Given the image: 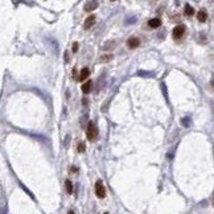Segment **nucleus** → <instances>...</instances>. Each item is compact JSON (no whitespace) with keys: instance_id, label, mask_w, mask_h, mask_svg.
<instances>
[{"instance_id":"4468645a","label":"nucleus","mask_w":214,"mask_h":214,"mask_svg":"<svg viewBox=\"0 0 214 214\" xmlns=\"http://www.w3.org/2000/svg\"><path fill=\"white\" fill-rule=\"evenodd\" d=\"M112 58H114L112 54H106V55H102V57H100V61H102V62H108V61H111Z\"/></svg>"},{"instance_id":"39448f33","label":"nucleus","mask_w":214,"mask_h":214,"mask_svg":"<svg viewBox=\"0 0 214 214\" xmlns=\"http://www.w3.org/2000/svg\"><path fill=\"white\" fill-rule=\"evenodd\" d=\"M148 26L149 28H152V29H155V28H160L161 26V20L159 17H153V18H151L149 21H148Z\"/></svg>"},{"instance_id":"9b49d317","label":"nucleus","mask_w":214,"mask_h":214,"mask_svg":"<svg viewBox=\"0 0 214 214\" xmlns=\"http://www.w3.org/2000/svg\"><path fill=\"white\" fill-rule=\"evenodd\" d=\"M185 15H188V16H193V15H194V9H193V7L190 4L185 5Z\"/></svg>"},{"instance_id":"6e6552de","label":"nucleus","mask_w":214,"mask_h":214,"mask_svg":"<svg viewBox=\"0 0 214 214\" xmlns=\"http://www.w3.org/2000/svg\"><path fill=\"white\" fill-rule=\"evenodd\" d=\"M197 18H198V21H201V23H205V21L208 20V12H206L205 9H201L200 12L197 13Z\"/></svg>"},{"instance_id":"ddd939ff","label":"nucleus","mask_w":214,"mask_h":214,"mask_svg":"<svg viewBox=\"0 0 214 214\" xmlns=\"http://www.w3.org/2000/svg\"><path fill=\"white\" fill-rule=\"evenodd\" d=\"M85 149H86L85 143L83 141H79L78 144H77V151H78V152H85Z\"/></svg>"},{"instance_id":"7ed1b4c3","label":"nucleus","mask_w":214,"mask_h":214,"mask_svg":"<svg viewBox=\"0 0 214 214\" xmlns=\"http://www.w3.org/2000/svg\"><path fill=\"white\" fill-rule=\"evenodd\" d=\"M185 33V26L184 25H177L173 29V37L174 38H181Z\"/></svg>"},{"instance_id":"2eb2a0df","label":"nucleus","mask_w":214,"mask_h":214,"mask_svg":"<svg viewBox=\"0 0 214 214\" xmlns=\"http://www.w3.org/2000/svg\"><path fill=\"white\" fill-rule=\"evenodd\" d=\"M182 124H184L185 127H189V126H190V119H189V118L182 119Z\"/></svg>"},{"instance_id":"f3484780","label":"nucleus","mask_w":214,"mask_h":214,"mask_svg":"<svg viewBox=\"0 0 214 214\" xmlns=\"http://www.w3.org/2000/svg\"><path fill=\"white\" fill-rule=\"evenodd\" d=\"M68 214H75V213H74V211H73V210H70V211H69V213H68Z\"/></svg>"},{"instance_id":"a211bd4d","label":"nucleus","mask_w":214,"mask_h":214,"mask_svg":"<svg viewBox=\"0 0 214 214\" xmlns=\"http://www.w3.org/2000/svg\"><path fill=\"white\" fill-rule=\"evenodd\" d=\"M105 214H108V213H105Z\"/></svg>"},{"instance_id":"9d476101","label":"nucleus","mask_w":214,"mask_h":214,"mask_svg":"<svg viewBox=\"0 0 214 214\" xmlns=\"http://www.w3.org/2000/svg\"><path fill=\"white\" fill-rule=\"evenodd\" d=\"M82 91H83L85 94H89V92L91 91V81H87L82 85Z\"/></svg>"},{"instance_id":"f8f14e48","label":"nucleus","mask_w":214,"mask_h":214,"mask_svg":"<svg viewBox=\"0 0 214 214\" xmlns=\"http://www.w3.org/2000/svg\"><path fill=\"white\" fill-rule=\"evenodd\" d=\"M65 186H66V192H68L69 194H71V193H73V184H71L70 180H66L65 181Z\"/></svg>"},{"instance_id":"0eeeda50","label":"nucleus","mask_w":214,"mask_h":214,"mask_svg":"<svg viewBox=\"0 0 214 214\" xmlns=\"http://www.w3.org/2000/svg\"><path fill=\"white\" fill-rule=\"evenodd\" d=\"M95 24V16L94 15H90L89 17L85 20V24H83V26H85V29H89V28H91L92 25Z\"/></svg>"},{"instance_id":"423d86ee","label":"nucleus","mask_w":214,"mask_h":214,"mask_svg":"<svg viewBox=\"0 0 214 214\" xmlns=\"http://www.w3.org/2000/svg\"><path fill=\"white\" fill-rule=\"evenodd\" d=\"M89 75H90V69L89 68H83L81 70V73H79V75H78V81L79 82L85 81V79L89 78Z\"/></svg>"},{"instance_id":"20e7f679","label":"nucleus","mask_w":214,"mask_h":214,"mask_svg":"<svg viewBox=\"0 0 214 214\" xmlns=\"http://www.w3.org/2000/svg\"><path fill=\"white\" fill-rule=\"evenodd\" d=\"M140 45V40L137 38V37H129L128 40H127V46L129 48V49H135V48H137Z\"/></svg>"},{"instance_id":"dca6fc26","label":"nucleus","mask_w":214,"mask_h":214,"mask_svg":"<svg viewBox=\"0 0 214 214\" xmlns=\"http://www.w3.org/2000/svg\"><path fill=\"white\" fill-rule=\"evenodd\" d=\"M78 50V42H74L73 44V52H77Z\"/></svg>"},{"instance_id":"f03ea898","label":"nucleus","mask_w":214,"mask_h":214,"mask_svg":"<svg viewBox=\"0 0 214 214\" xmlns=\"http://www.w3.org/2000/svg\"><path fill=\"white\" fill-rule=\"evenodd\" d=\"M95 194H97L98 198H105L106 197V188L103 185L102 180H98L95 182Z\"/></svg>"},{"instance_id":"f257e3e1","label":"nucleus","mask_w":214,"mask_h":214,"mask_svg":"<svg viewBox=\"0 0 214 214\" xmlns=\"http://www.w3.org/2000/svg\"><path fill=\"white\" fill-rule=\"evenodd\" d=\"M86 136L90 141H94L95 139L98 137V128H97V124L94 122L90 120L89 124H87V128H86Z\"/></svg>"},{"instance_id":"1a4fd4ad","label":"nucleus","mask_w":214,"mask_h":214,"mask_svg":"<svg viewBox=\"0 0 214 214\" xmlns=\"http://www.w3.org/2000/svg\"><path fill=\"white\" fill-rule=\"evenodd\" d=\"M97 7H98V1H89V3H86V5H85V9H86L87 12H90V11L95 9Z\"/></svg>"}]
</instances>
